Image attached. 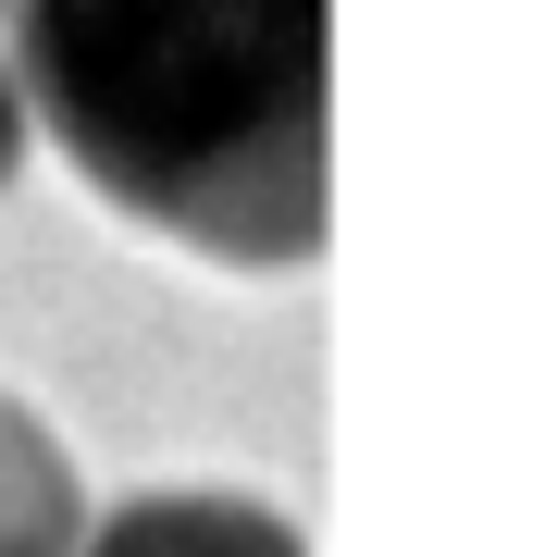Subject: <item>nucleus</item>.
I'll list each match as a JSON object with an SVG mask.
<instances>
[{"label": "nucleus", "mask_w": 557, "mask_h": 557, "mask_svg": "<svg viewBox=\"0 0 557 557\" xmlns=\"http://www.w3.org/2000/svg\"><path fill=\"white\" fill-rule=\"evenodd\" d=\"M13 161H25V87H13V62H0V186H13Z\"/></svg>", "instance_id": "nucleus-4"}, {"label": "nucleus", "mask_w": 557, "mask_h": 557, "mask_svg": "<svg viewBox=\"0 0 557 557\" xmlns=\"http://www.w3.org/2000/svg\"><path fill=\"white\" fill-rule=\"evenodd\" d=\"M13 87L149 236L223 273L322 248L335 0H13Z\"/></svg>", "instance_id": "nucleus-1"}, {"label": "nucleus", "mask_w": 557, "mask_h": 557, "mask_svg": "<svg viewBox=\"0 0 557 557\" xmlns=\"http://www.w3.org/2000/svg\"><path fill=\"white\" fill-rule=\"evenodd\" d=\"M75 533H87V483L62 434L25 397H0V557H75Z\"/></svg>", "instance_id": "nucleus-3"}, {"label": "nucleus", "mask_w": 557, "mask_h": 557, "mask_svg": "<svg viewBox=\"0 0 557 557\" xmlns=\"http://www.w3.org/2000/svg\"><path fill=\"white\" fill-rule=\"evenodd\" d=\"M75 557H310V545H298V520L260 508V496L174 483V496H124L112 520H87Z\"/></svg>", "instance_id": "nucleus-2"}]
</instances>
